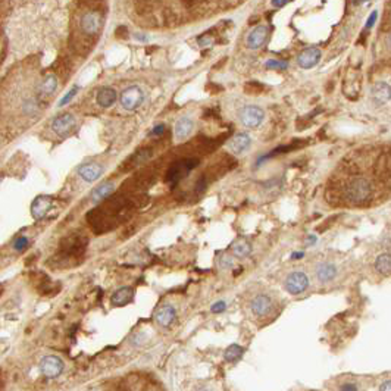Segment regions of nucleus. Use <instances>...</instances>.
<instances>
[{
  "label": "nucleus",
  "mask_w": 391,
  "mask_h": 391,
  "mask_svg": "<svg viewBox=\"0 0 391 391\" xmlns=\"http://www.w3.org/2000/svg\"><path fill=\"white\" fill-rule=\"evenodd\" d=\"M165 131H166V125L165 124H158V125L153 127V130L150 131V135H162Z\"/></svg>",
  "instance_id": "34"
},
{
  "label": "nucleus",
  "mask_w": 391,
  "mask_h": 391,
  "mask_svg": "<svg viewBox=\"0 0 391 391\" xmlns=\"http://www.w3.org/2000/svg\"><path fill=\"white\" fill-rule=\"evenodd\" d=\"M377 18H378V13H377V10H374V12L369 15V18L366 19V28H368V30L374 27V24H375Z\"/></svg>",
  "instance_id": "35"
},
{
  "label": "nucleus",
  "mask_w": 391,
  "mask_h": 391,
  "mask_svg": "<svg viewBox=\"0 0 391 391\" xmlns=\"http://www.w3.org/2000/svg\"><path fill=\"white\" fill-rule=\"evenodd\" d=\"M309 286V280L306 277V274L303 272H293L290 274L287 278H286V283H284V287L286 290L293 295L303 293Z\"/></svg>",
  "instance_id": "7"
},
{
  "label": "nucleus",
  "mask_w": 391,
  "mask_h": 391,
  "mask_svg": "<svg viewBox=\"0 0 391 391\" xmlns=\"http://www.w3.org/2000/svg\"><path fill=\"white\" fill-rule=\"evenodd\" d=\"M372 98L377 103H386L391 98V87L387 83H377L372 89Z\"/></svg>",
  "instance_id": "19"
},
{
  "label": "nucleus",
  "mask_w": 391,
  "mask_h": 391,
  "mask_svg": "<svg viewBox=\"0 0 391 391\" xmlns=\"http://www.w3.org/2000/svg\"><path fill=\"white\" fill-rule=\"evenodd\" d=\"M96 100H98V106H101L104 109L110 107L116 101V92L110 87H103V89L98 90Z\"/></svg>",
  "instance_id": "18"
},
{
  "label": "nucleus",
  "mask_w": 391,
  "mask_h": 391,
  "mask_svg": "<svg viewBox=\"0 0 391 391\" xmlns=\"http://www.w3.org/2000/svg\"><path fill=\"white\" fill-rule=\"evenodd\" d=\"M101 27V16L98 12H87L83 18H81V28L83 31L89 35H95L98 33Z\"/></svg>",
  "instance_id": "13"
},
{
  "label": "nucleus",
  "mask_w": 391,
  "mask_h": 391,
  "mask_svg": "<svg viewBox=\"0 0 391 391\" xmlns=\"http://www.w3.org/2000/svg\"><path fill=\"white\" fill-rule=\"evenodd\" d=\"M37 109H38L37 107V101L33 100V98H27L24 101V104H22V110H24L25 115H34L37 112Z\"/></svg>",
  "instance_id": "29"
},
{
  "label": "nucleus",
  "mask_w": 391,
  "mask_h": 391,
  "mask_svg": "<svg viewBox=\"0 0 391 391\" xmlns=\"http://www.w3.org/2000/svg\"><path fill=\"white\" fill-rule=\"evenodd\" d=\"M271 3H272V6L274 7H283V6H286L287 3H289V0H271Z\"/></svg>",
  "instance_id": "37"
},
{
  "label": "nucleus",
  "mask_w": 391,
  "mask_h": 391,
  "mask_svg": "<svg viewBox=\"0 0 391 391\" xmlns=\"http://www.w3.org/2000/svg\"><path fill=\"white\" fill-rule=\"evenodd\" d=\"M380 390H391V381H386L380 386Z\"/></svg>",
  "instance_id": "38"
},
{
  "label": "nucleus",
  "mask_w": 391,
  "mask_h": 391,
  "mask_svg": "<svg viewBox=\"0 0 391 391\" xmlns=\"http://www.w3.org/2000/svg\"><path fill=\"white\" fill-rule=\"evenodd\" d=\"M210 43H212V38H210V37H206V35L198 37V44H200L201 47H204V46H207V44H210Z\"/></svg>",
  "instance_id": "36"
},
{
  "label": "nucleus",
  "mask_w": 391,
  "mask_h": 391,
  "mask_svg": "<svg viewBox=\"0 0 391 391\" xmlns=\"http://www.w3.org/2000/svg\"><path fill=\"white\" fill-rule=\"evenodd\" d=\"M56 89H58V78H56V75L50 74L43 80V83L40 86V95L41 96H50L56 92Z\"/></svg>",
  "instance_id": "22"
},
{
  "label": "nucleus",
  "mask_w": 391,
  "mask_h": 391,
  "mask_svg": "<svg viewBox=\"0 0 391 391\" xmlns=\"http://www.w3.org/2000/svg\"><path fill=\"white\" fill-rule=\"evenodd\" d=\"M52 207H53V198L50 196H38L33 201L31 213L35 219H41L47 216Z\"/></svg>",
  "instance_id": "10"
},
{
  "label": "nucleus",
  "mask_w": 391,
  "mask_h": 391,
  "mask_svg": "<svg viewBox=\"0 0 391 391\" xmlns=\"http://www.w3.org/2000/svg\"><path fill=\"white\" fill-rule=\"evenodd\" d=\"M244 353V349L238 344H231L227 347V350L224 352V359L229 362V363H234L237 360H240V358L243 356Z\"/></svg>",
  "instance_id": "26"
},
{
  "label": "nucleus",
  "mask_w": 391,
  "mask_h": 391,
  "mask_svg": "<svg viewBox=\"0 0 391 391\" xmlns=\"http://www.w3.org/2000/svg\"><path fill=\"white\" fill-rule=\"evenodd\" d=\"M232 253L237 256V258H247L250 253H252V246L247 240H237L234 244H232Z\"/></svg>",
  "instance_id": "24"
},
{
  "label": "nucleus",
  "mask_w": 391,
  "mask_h": 391,
  "mask_svg": "<svg viewBox=\"0 0 391 391\" xmlns=\"http://www.w3.org/2000/svg\"><path fill=\"white\" fill-rule=\"evenodd\" d=\"M250 309H252V312H253L256 316L263 318V316H266V315L271 313V310H272V300H271V297L266 295V294H259V295H256V297L252 300Z\"/></svg>",
  "instance_id": "11"
},
{
  "label": "nucleus",
  "mask_w": 391,
  "mask_h": 391,
  "mask_svg": "<svg viewBox=\"0 0 391 391\" xmlns=\"http://www.w3.org/2000/svg\"><path fill=\"white\" fill-rule=\"evenodd\" d=\"M227 309V303L225 301H216L212 307H210V310L213 312V313H221V312H224Z\"/></svg>",
  "instance_id": "32"
},
{
  "label": "nucleus",
  "mask_w": 391,
  "mask_h": 391,
  "mask_svg": "<svg viewBox=\"0 0 391 391\" xmlns=\"http://www.w3.org/2000/svg\"><path fill=\"white\" fill-rule=\"evenodd\" d=\"M113 190H115V186H113V183H104V184H100L98 189L93 192V195H92V200H93V203L103 201L104 198L110 197V196H112V193H113Z\"/></svg>",
  "instance_id": "21"
},
{
  "label": "nucleus",
  "mask_w": 391,
  "mask_h": 391,
  "mask_svg": "<svg viewBox=\"0 0 391 391\" xmlns=\"http://www.w3.org/2000/svg\"><path fill=\"white\" fill-rule=\"evenodd\" d=\"M77 93H78V87H77V86H74V87H72V90H71V92H68L65 98L59 101V106H65V104H68V103H69L72 98H75V95H77Z\"/></svg>",
  "instance_id": "31"
},
{
  "label": "nucleus",
  "mask_w": 391,
  "mask_h": 391,
  "mask_svg": "<svg viewBox=\"0 0 391 391\" xmlns=\"http://www.w3.org/2000/svg\"><path fill=\"white\" fill-rule=\"evenodd\" d=\"M177 312L172 306H162L156 313V322L162 326H169L175 322Z\"/></svg>",
  "instance_id": "17"
},
{
  "label": "nucleus",
  "mask_w": 391,
  "mask_h": 391,
  "mask_svg": "<svg viewBox=\"0 0 391 391\" xmlns=\"http://www.w3.org/2000/svg\"><path fill=\"white\" fill-rule=\"evenodd\" d=\"M86 246H87L86 237H71V238H66L62 241L59 253L66 261H69V259L75 261L84 253Z\"/></svg>",
  "instance_id": "3"
},
{
  "label": "nucleus",
  "mask_w": 391,
  "mask_h": 391,
  "mask_svg": "<svg viewBox=\"0 0 391 391\" xmlns=\"http://www.w3.org/2000/svg\"><path fill=\"white\" fill-rule=\"evenodd\" d=\"M391 198V144L362 146L331 178L326 200L334 206L372 207Z\"/></svg>",
  "instance_id": "1"
},
{
  "label": "nucleus",
  "mask_w": 391,
  "mask_h": 391,
  "mask_svg": "<svg viewBox=\"0 0 391 391\" xmlns=\"http://www.w3.org/2000/svg\"><path fill=\"white\" fill-rule=\"evenodd\" d=\"M75 127V118L71 113H62L52 121V131L58 135L69 134Z\"/></svg>",
  "instance_id": "9"
},
{
  "label": "nucleus",
  "mask_w": 391,
  "mask_h": 391,
  "mask_svg": "<svg viewBox=\"0 0 391 391\" xmlns=\"http://www.w3.org/2000/svg\"><path fill=\"white\" fill-rule=\"evenodd\" d=\"M197 165H198V161L195 158H184V159L174 162L169 166V169L165 175V183H168L172 187L177 186V183H180L181 180H184L186 177H189L192 174V171Z\"/></svg>",
  "instance_id": "2"
},
{
  "label": "nucleus",
  "mask_w": 391,
  "mask_h": 391,
  "mask_svg": "<svg viewBox=\"0 0 391 391\" xmlns=\"http://www.w3.org/2000/svg\"><path fill=\"white\" fill-rule=\"evenodd\" d=\"M101 172H103L101 166L98 165V163H93V162L84 163L83 166L78 168V174H80V177H81L83 180H86L87 183H93V181L98 180L100 175H101Z\"/></svg>",
  "instance_id": "14"
},
{
  "label": "nucleus",
  "mask_w": 391,
  "mask_h": 391,
  "mask_svg": "<svg viewBox=\"0 0 391 391\" xmlns=\"http://www.w3.org/2000/svg\"><path fill=\"white\" fill-rule=\"evenodd\" d=\"M238 118H240V122L244 127L258 128L265 119V110L256 104H249V106H244L238 112Z\"/></svg>",
  "instance_id": "4"
},
{
  "label": "nucleus",
  "mask_w": 391,
  "mask_h": 391,
  "mask_svg": "<svg viewBox=\"0 0 391 391\" xmlns=\"http://www.w3.org/2000/svg\"><path fill=\"white\" fill-rule=\"evenodd\" d=\"M12 247L16 250V252H24L27 247H28V238L27 237H19L13 241Z\"/></svg>",
  "instance_id": "30"
},
{
  "label": "nucleus",
  "mask_w": 391,
  "mask_h": 391,
  "mask_svg": "<svg viewBox=\"0 0 391 391\" xmlns=\"http://www.w3.org/2000/svg\"><path fill=\"white\" fill-rule=\"evenodd\" d=\"M64 362L58 356H46L40 363L41 374L46 378H58L64 372Z\"/></svg>",
  "instance_id": "6"
},
{
  "label": "nucleus",
  "mask_w": 391,
  "mask_h": 391,
  "mask_svg": "<svg viewBox=\"0 0 391 391\" xmlns=\"http://www.w3.org/2000/svg\"><path fill=\"white\" fill-rule=\"evenodd\" d=\"M375 269L381 274V275H390L391 274V255L384 253L380 255L375 261Z\"/></svg>",
  "instance_id": "25"
},
{
  "label": "nucleus",
  "mask_w": 391,
  "mask_h": 391,
  "mask_svg": "<svg viewBox=\"0 0 391 391\" xmlns=\"http://www.w3.org/2000/svg\"><path fill=\"white\" fill-rule=\"evenodd\" d=\"M341 390H358V387L350 386V384H344V386H341Z\"/></svg>",
  "instance_id": "39"
},
{
  "label": "nucleus",
  "mask_w": 391,
  "mask_h": 391,
  "mask_svg": "<svg viewBox=\"0 0 391 391\" xmlns=\"http://www.w3.org/2000/svg\"><path fill=\"white\" fill-rule=\"evenodd\" d=\"M132 295H134L132 289H130V287H122V289H119L118 292L113 293L110 300H112V304H113V306L121 307V306H125V304L130 303Z\"/></svg>",
  "instance_id": "20"
},
{
  "label": "nucleus",
  "mask_w": 391,
  "mask_h": 391,
  "mask_svg": "<svg viewBox=\"0 0 391 391\" xmlns=\"http://www.w3.org/2000/svg\"><path fill=\"white\" fill-rule=\"evenodd\" d=\"M268 35H269V31L265 25H256L247 35V47L252 49V50L261 49L262 46L266 43Z\"/></svg>",
  "instance_id": "12"
},
{
  "label": "nucleus",
  "mask_w": 391,
  "mask_h": 391,
  "mask_svg": "<svg viewBox=\"0 0 391 391\" xmlns=\"http://www.w3.org/2000/svg\"><path fill=\"white\" fill-rule=\"evenodd\" d=\"M335 266L331 263H321L316 268V277L321 283H328L329 280H332L335 277Z\"/></svg>",
  "instance_id": "23"
},
{
  "label": "nucleus",
  "mask_w": 391,
  "mask_h": 391,
  "mask_svg": "<svg viewBox=\"0 0 391 391\" xmlns=\"http://www.w3.org/2000/svg\"><path fill=\"white\" fill-rule=\"evenodd\" d=\"M265 66L268 69H272V71H283V69H287L289 68V64L286 61H278V59H269L266 61Z\"/></svg>",
  "instance_id": "28"
},
{
  "label": "nucleus",
  "mask_w": 391,
  "mask_h": 391,
  "mask_svg": "<svg viewBox=\"0 0 391 391\" xmlns=\"http://www.w3.org/2000/svg\"><path fill=\"white\" fill-rule=\"evenodd\" d=\"M152 153H153V150H152V149H149V147L138 150V152H137V153H135V155L131 158V166H140V165H143V163L146 162V161H149V159H150Z\"/></svg>",
  "instance_id": "27"
},
{
  "label": "nucleus",
  "mask_w": 391,
  "mask_h": 391,
  "mask_svg": "<svg viewBox=\"0 0 391 391\" xmlns=\"http://www.w3.org/2000/svg\"><path fill=\"white\" fill-rule=\"evenodd\" d=\"M249 146H250V137L244 132L234 135L228 143V149L234 155H241L249 149Z\"/></svg>",
  "instance_id": "15"
},
{
  "label": "nucleus",
  "mask_w": 391,
  "mask_h": 391,
  "mask_svg": "<svg viewBox=\"0 0 391 391\" xmlns=\"http://www.w3.org/2000/svg\"><path fill=\"white\" fill-rule=\"evenodd\" d=\"M321 61V50L318 47H307L297 56V64L303 69H310Z\"/></svg>",
  "instance_id": "8"
},
{
  "label": "nucleus",
  "mask_w": 391,
  "mask_h": 391,
  "mask_svg": "<svg viewBox=\"0 0 391 391\" xmlns=\"http://www.w3.org/2000/svg\"><path fill=\"white\" fill-rule=\"evenodd\" d=\"M193 128H195V122L190 118H187V116L181 118L175 125V138L178 141L189 138V135L193 132Z\"/></svg>",
  "instance_id": "16"
},
{
  "label": "nucleus",
  "mask_w": 391,
  "mask_h": 391,
  "mask_svg": "<svg viewBox=\"0 0 391 391\" xmlns=\"http://www.w3.org/2000/svg\"><path fill=\"white\" fill-rule=\"evenodd\" d=\"M135 38L140 41H147V37H144V34H135Z\"/></svg>",
  "instance_id": "40"
},
{
  "label": "nucleus",
  "mask_w": 391,
  "mask_h": 391,
  "mask_svg": "<svg viewBox=\"0 0 391 391\" xmlns=\"http://www.w3.org/2000/svg\"><path fill=\"white\" fill-rule=\"evenodd\" d=\"M363 1H366V0H355L356 4H360V3H363Z\"/></svg>",
  "instance_id": "41"
},
{
  "label": "nucleus",
  "mask_w": 391,
  "mask_h": 391,
  "mask_svg": "<svg viewBox=\"0 0 391 391\" xmlns=\"http://www.w3.org/2000/svg\"><path fill=\"white\" fill-rule=\"evenodd\" d=\"M119 101L125 110H135L144 101V92L138 86H131L122 92Z\"/></svg>",
  "instance_id": "5"
},
{
  "label": "nucleus",
  "mask_w": 391,
  "mask_h": 391,
  "mask_svg": "<svg viewBox=\"0 0 391 391\" xmlns=\"http://www.w3.org/2000/svg\"><path fill=\"white\" fill-rule=\"evenodd\" d=\"M115 35H116V38H127V35H128V28H127L125 25H119V27L115 30Z\"/></svg>",
  "instance_id": "33"
}]
</instances>
